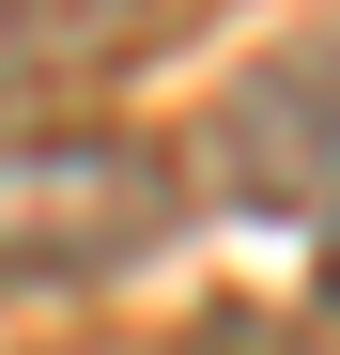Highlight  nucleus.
<instances>
[{
  "label": "nucleus",
  "instance_id": "nucleus-1",
  "mask_svg": "<svg viewBox=\"0 0 340 355\" xmlns=\"http://www.w3.org/2000/svg\"><path fill=\"white\" fill-rule=\"evenodd\" d=\"M186 232V186L139 124H16L0 139V293H93Z\"/></svg>",
  "mask_w": 340,
  "mask_h": 355
},
{
  "label": "nucleus",
  "instance_id": "nucleus-2",
  "mask_svg": "<svg viewBox=\"0 0 340 355\" xmlns=\"http://www.w3.org/2000/svg\"><path fill=\"white\" fill-rule=\"evenodd\" d=\"M186 170L232 216H325L340 232V46H278V62H248L232 93L201 108Z\"/></svg>",
  "mask_w": 340,
  "mask_h": 355
},
{
  "label": "nucleus",
  "instance_id": "nucleus-3",
  "mask_svg": "<svg viewBox=\"0 0 340 355\" xmlns=\"http://www.w3.org/2000/svg\"><path fill=\"white\" fill-rule=\"evenodd\" d=\"M170 31H186V0H0V108L108 93V78H139Z\"/></svg>",
  "mask_w": 340,
  "mask_h": 355
},
{
  "label": "nucleus",
  "instance_id": "nucleus-4",
  "mask_svg": "<svg viewBox=\"0 0 340 355\" xmlns=\"http://www.w3.org/2000/svg\"><path fill=\"white\" fill-rule=\"evenodd\" d=\"M170 355H340V309H216V324H186Z\"/></svg>",
  "mask_w": 340,
  "mask_h": 355
},
{
  "label": "nucleus",
  "instance_id": "nucleus-5",
  "mask_svg": "<svg viewBox=\"0 0 340 355\" xmlns=\"http://www.w3.org/2000/svg\"><path fill=\"white\" fill-rule=\"evenodd\" d=\"M325 263H340V232H325Z\"/></svg>",
  "mask_w": 340,
  "mask_h": 355
}]
</instances>
